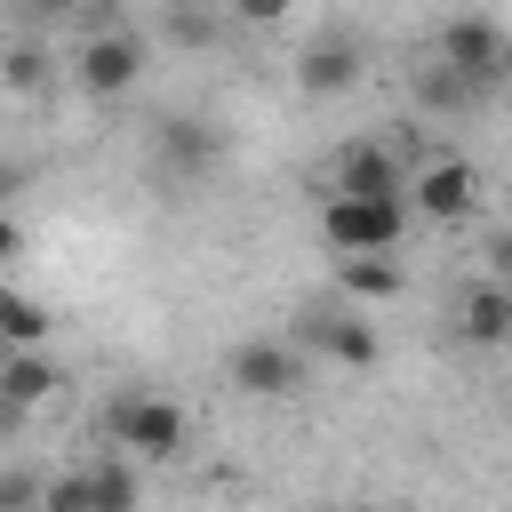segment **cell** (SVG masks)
Returning <instances> with one entry per match:
<instances>
[{"mask_svg":"<svg viewBox=\"0 0 512 512\" xmlns=\"http://www.w3.org/2000/svg\"><path fill=\"white\" fill-rule=\"evenodd\" d=\"M432 64H448L472 96H488L504 72H512V32L496 24V16H448L440 24V56Z\"/></svg>","mask_w":512,"mask_h":512,"instance_id":"obj_1","label":"cell"},{"mask_svg":"<svg viewBox=\"0 0 512 512\" xmlns=\"http://www.w3.org/2000/svg\"><path fill=\"white\" fill-rule=\"evenodd\" d=\"M408 232V208H376V200H320V240L336 256H392Z\"/></svg>","mask_w":512,"mask_h":512,"instance_id":"obj_2","label":"cell"},{"mask_svg":"<svg viewBox=\"0 0 512 512\" xmlns=\"http://www.w3.org/2000/svg\"><path fill=\"white\" fill-rule=\"evenodd\" d=\"M232 384L256 400H288L312 384V352H296L288 336H248V344H232Z\"/></svg>","mask_w":512,"mask_h":512,"instance_id":"obj_3","label":"cell"},{"mask_svg":"<svg viewBox=\"0 0 512 512\" xmlns=\"http://www.w3.org/2000/svg\"><path fill=\"white\" fill-rule=\"evenodd\" d=\"M136 72H144V40H136L128 24H104V32H88V40L72 48V80H80L88 96H128Z\"/></svg>","mask_w":512,"mask_h":512,"instance_id":"obj_4","label":"cell"},{"mask_svg":"<svg viewBox=\"0 0 512 512\" xmlns=\"http://www.w3.org/2000/svg\"><path fill=\"white\" fill-rule=\"evenodd\" d=\"M408 208H416V216H432V224H464V216L480 208V168H472V160H456V152L424 160V168L408 176Z\"/></svg>","mask_w":512,"mask_h":512,"instance_id":"obj_5","label":"cell"},{"mask_svg":"<svg viewBox=\"0 0 512 512\" xmlns=\"http://www.w3.org/2000/svg\"><path fill=\"white\" fill-rule=\"evenodd\" d=\"M112 432H120V448H128V456L168 464V456L184 448V408H176V400H160V392H128V400L112 408Z\"/></svg>","mask_w":512,"mask_h":512,"instance_id":"obj_6","label":"cell"},{"mask_svg":"<svg viewBox=\"0 0 512 512\" xmlns=\"http://www.w3.org/2000/svg\"><path fill=\"white\" fill-rule=\"evenodd\" d=\"M336 200H376V208H408V168H400V152H384V144H344V160H336V184H328Z\"/></svg>","mask_w":512,"mask_h":512,"instance_id":"obj_7","label":"cell"},{"mask_svg":"<svg viewBox=\"0 0 512 512\" xmlns=\"http://www.w3.org/2000/svg\"><path fill=\"white\" fill-rule=\"evenodd\" d=\"M288 344L296 352H320L336 368H376V352H384V336L368 320H352V312H296V336Z\"/></svg>","mask_w":512,"mask_h":512,"instance_id":"obj_8","label":"cell"},{"mask_svg":"<svg viewBox=\"0 0 512 512\" xmlns=\"http://www.w3.org/2000/svg\"><path fill=\"white\" fill-rule=\"evenodd\" d=\"M352 80H360V40H344V32H328V40H312L296 56V88L304 96H344Z\"/></svg>","mask_w":512,"mask_h":512,"instance_id":"obj_9","label":"cell"},{"mask_svg":"<svg viewBox=\"0 0 512 512\" xmlns=\"http://www.w3.org/2000/svg\"><path fill=\"white\" fill-rule=\"evenodd\" d=\"M216 152H224L216 120H192V112L160 120V160H168L176 176H208V168H216Z\"/></svg>","mask_w":512,"mask_h":512,"instance_id":"obj_10","label":"cell"},{"mask_svg":"<svg viewBox=\"0 0 512 512\" xmlns=\"http://www.w3.org/2000/svg\"><path fill=\"white\" fill-rule=\"evenodd\" d=\"M456 328H464V344H480V352H496V344H512V288H496V280H480L464 304H456Z\"/></svg>","mask_w":512,"mask_h":512,"instance_id":"obj_11","label":"cell"},{"mask_svg":"<svg viewBox=\"0 0 512 512\" xmlns=\"http://www.w3.org/2000/svg\"><path fill=\"white\" fill-rule=\"evenodd\" d=\"M56 384H64V368L48 360V352H8L0 360V400L24 416V408H40V400H56Z\"/></svg>","mask_w":512,"mask_h":512,"instance_id":"obj_12","label":"cell"},{"mask_svg":"<svg viewBox=\"0 0 512 512\" xmlns=\"http://www.w3.org/2000/svg\"><path fill=\"white\" fill-rule=\"evenodd\" d=\"M336 288H344L352 304H392V296L408 288V272H400L392 256H344V264H336Z\"/></svg>","mask_w":512,"mask_h":512,"instance_id":"obj_13","label":"cell"},{"mask_svg":"<svg viewBox=\"0 0 512 512\" xmlns=\"http://www.w3.org/2000/svg\"><path fill=\"white\" fill-rule=\"evenodd\" d=\"M48 72H56V48H48V40H8V48H0V88H8V96H40Z\"/></svg>","mask_w":512,"mask_h":512,"instance_id":"obj_14","label":"cell"},{"mask_svg":"<svg viewBox=\"0 0 512 512\" xmlns=\"http://www.w3.org/2000/svg\"><path fill=\"white\" fill-rule=\"evenodd\" d=\"M48 328H56V312H48L40 296H16V288L0 296V344H8V352H40Z\"/></svg>","mask_w":512,"mask_h":512,"instance_id":"obj_15","label":"cell"},{"mask_svg":"<svg viewBox=\"0 0 512 512\" xmlns=\"http://www.w3.org/2000/svg\"><path fill=\"white\" fill-rule=\"evenodd\" d=\"M88 488H96V512H136V464L128 456H104V464H88Z\"/></svg>","mask_w":512,"mask_h":512,"instance_id":"obj_16","label":"cell"},{"mask_svg":"<svg viewBox=\"0 0 512 512\" xmlns=\"http://www.w3.org/2000/svg\"><path fill=\"white\" fill-rule=\"evenodd\" d=\"M416 104H424V112H464L472 88H464L448 64H424V72H416Z\"/></svg>","mask_w":512,"mask_h":512,"instance_id":"obj_17","label":"cell"},{"mask_svg":"<svg viewBox=\"0 0 512 512\" xmlns=\"http://www.w3.org/2000/svg\"><path fill=\"white\" fill-rule=\"evenodd\" d=\"M160 24H168V40H184V48H208V40L224 32V16H216V8H168Z\"/></svg>","mask_w":512,"mask_h":512,"instance_id":"obj_18","label":"cell"},{"mask_svg":"<svg viewBox=\"0 0 512 512\" xmlns=\"http://www.w3.org/2000/svg\"><path fill=\"white\" fill-rule=\"evenodd\" d=\"M40 512H96L88 472H56V480H48V496H40Z\"/></svg>","mask_w":512,"mask_h":512,"instance_id":"obj_19","label":"cell"},{"mask_svg":"<svg viewBox=\"0 0 512 512\" xmlns=\"http://www.w3.org/2000/svg\"><path fill=\"white\" fill-rule=\"evenodd\" d=\"M40 496H48V480H40V472H24V464H8V472H0V512H40Z\"/></svg>","mask_w":512,"mask_h":512,"instance_id":"obj_20","label":"cell"},{"mask_svg":"<svg viewBox=\"0 0 512 512\" xmlns=\"http://www.w3.org/2000/svg\"><path fill=\"white\" fill-rule=\"evenodd\" d=\"M488 280H496V288H512V224L488 240Z\"/></svg>","mask_w":512,"mask_h":512,"instance_id":"obj_21","label":"cell"},{"mask_svg":"<svg viewBox=\"0 0 512 512\" xmlns=\"http://www.w3.org/2000/svg\"><path fill=\"white\" fill-rule=\"evenodd\" d=\"M16 256H24V232H16V216H8V208H0V272H8V264H16Z\"/></svg>","mask_w":512,"mask_h":512,"instance_id":"obj_22","label":"cell"},{"mask_svg":"<svg viewBox=\"0 0 512 512\" xmlns=\"http://www.w3.org/2000/svg\"><path fill=\"white\" fill-rule=\"evenodd\" d=\"M0 432H16V408H8V400H0Z\"/></svg>","mask_w":512,"mask_h":512,"instance_id":"obj_23","label":"cell"},{"mask_svg":"<svg viewBox=\"0 0 512 512\" xmlns=\"http://www.w3.org/2000/svg\"><path fill=\"white\" fill-rule=\"evenodd\" d=\"M336 512H376V504H336Z\"/></svg>","mask_w":512,"mask_h":512,"instance_id":"obj_24","label":"cell"},{"mask_svg":"<svg viewBox=\"0 0 512 512\" xmlns=\"http://www.w3.org/2000/svg\"><path fill=\"white\" fill-rule=\"evenodd\" d=\"M0 296H8V280H0Z\"/></svg>","mask_w":512,"mask_h":512,"instance_id":"obj_25","label":"cell"}]
</instances>
